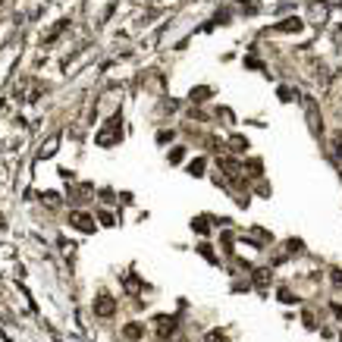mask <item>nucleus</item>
I'll use <instances>...</instances> for the list:
<instances>
[{"label":"nucleus","mask_w":342,"mask_h":342,"mask_svg":"<svg viewBox=\"0 0 342 342\" xmlns=\"http://www.w3.org/2000/svg\"><path fill=\"white\" fill-rule=\"evenodd\" d=\"M192 173L201 176V173H204V160H195V163H192Z\"/></svg>","instance_id":"5"},{"label":"nucleus","mask_w":342,"mask_h":342,"mask_svg":"<svg viewBox=\"0 0 342 342\" xmlns=\"http://www.w3.org/2000/svg\"><path fill=\"white\" fill-rule=\"evenodd\" d=\"M173 330H176V321H173V317H160V336H170Z\"/></svg>","instance_id":"3"},{"label":"nucleus","mask_w":342,"mask_h":342,"mask_svg":"<svg viewBox=\"0 0 342 342\" xmlns=\"http://www.w3.org/2000/svg\"><path fill=\"white\" fill-rule=\"evenodd\" d=\"M126 336H129V339H138V336H141V326H135V323L126 326Z\"/></svg>","instance_id":"4"},{"label":"nucleus","mask_w":342,"mask_h":342,"mask_svg":"<svg viewBox=\"0 0 342 342\" xmlns=\"http://www.w3.org/2000/svg\"><path fill=\"white\" fill-rule=\"evenodd\" d=\"M333 282H336V286L342 289V270H333Z\"/></svg>","instance_id":"7"},{"label":"nucleus","mask_w":342,"mask_h":342,"mask_svg":"<svg viewBox=\"0 0 342 342\" xmlns=\"http://www.w3.org/2000/svg\"><path fill=\"white\" fill-rule=\"evenodd\" d=\"M94 308H98V314H101V317H107V314H113V311H116V301L110 299V295H101Z\"/></svg>","instance_id":"1"},{"label":"nucleus","mask_w":342,"mask_h":342,"mask_svg":"<svg viewBox=\"0 0 342 342\" xmlns=\"http://www.w3.org/2000/svg\"><path fill=\"white\" fill-rule=\"evenodd\" d=\"M0 3H3V0H0Z\"/></svg>","instance_id":"8"},{"label":"nucleus","mask_w":342,"mask_h":342,"mask_svg":"<svg viewBox=\"0 0 342 342\" xmlns=\"http://www.w3.org/2000/svg\"><path fill=\"white\" fill-rule=\"evenodd\" d=\"M72 226H79V229H91V217H88V214H72Z\"/></svg>","instance_id":"2"},{"label":"nucleus","mask_w":342,"mask_h":342,"mask_svg":"<svg viewBox=\"0 0 342 342\" xmlns=\"http://www.w3.org/2000/svg\"><path fill=\"white\" fill-rule=\"evenodd\" d=\"M207 342H226V336H223V333H211V336H207Z\"/></svg>","instance_id":"6"}]
</instances>
